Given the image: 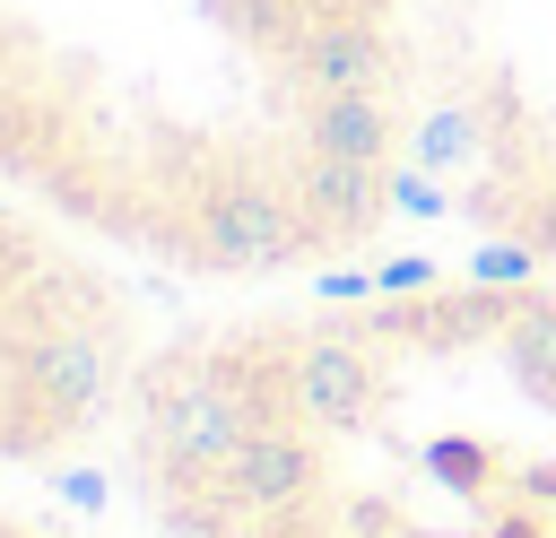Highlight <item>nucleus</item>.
I'll list each match as a JSON object with an SVG mask.
<instances>
[{
  "label": "nucleus",
  "instance_id": "nucleus-1",
  "mask_svg": "<svg viewBox=\"0 0 556 538\" xmlns=\"http://www.w3.org/2000/svg\"><path fill=\"white\" fill-rule=\"evenodd\" d=\"M122 417L174 538H556V286L321 278L139 356Z\"/></svg>",
  "mask_w": 556,
  "mask_h": 538
},
{
  "label": "nucleus",
  "instance_id": "nucleus-2",
  "mask_svg": "<svg viewBox=\"0 0 556 538\" xmlns=\"http://www.w3.org/2000/svg\"><path fill=\"white\" fill-rule=\"evenodd\" d=\"M0 191L200 278L348 260L408 191L391 0H0Z\"/></svg>",
  "mask_w": 556,
  "mask_h": 538
},
{
  "label": "nucleus",
  "instance_id": "nucleus-3",
  "mask_svg": "<svg viewBox=\"0 0 556 538\" xmlns=\"http://www.w3.org/2000/svg\"><path fill=\"white\" fill-rule=\"evenodd\" d=\"M408 191L486 252L556 269V0H391Z\"/></svg>",
  "mask_w": 556,
  "mask_h": 538
},
{
  "label": "nucleus",
  "instance_id": "nucleus-4",
  "mask_svg": "<svg viewBox=\"0 0 556 538\" xmlns=\"http://www.w3.org/2000/svg\"><path fill=\"white\" fill-rule=\"evenodd\" d=\"M130 373V295L0 200V460H61Z\"/></svg>",
  "mask_w": 556,
  "mask_h": 538
}]
</instances>
